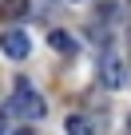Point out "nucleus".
<instances>
[{
    "label": "nucleus",
    "mask_w": 131,
    "mask_h": 135,
    "mask_svg": "<svg viewBox=\"0 0 131 135\" xmlns=\"http://www.w3.org/2000/svg\"><path fill=\"white\" fill-rule=\"evenodd\" d=\"M8 115L36 123V119H44V115H48V103H44V95H40L32 84H24V80H20V84L12 88V95H8Z\"/></svg>",
    "instance_id": "1"
},
{
    "label": "nucleus",
    "mask_w": 131,
    "mask_h": 135,
    "mask_svg": "<svg viewBox=\"0 0 131 135\" xmlns=\"http://www.w3.org/2000/svg\"><path fill=\"white\" fill-rule=\"evenodd\" d=\"M99 80H103L111 91L127 88V64H123L119 52H103V56H99Z\"/></svg>",
    "instance_id": "2"
},
{
    "label": "nucleus",
    "mask_w": 131,
    "mask_h": 135,
    "mask_svg": "<svg viewBox=\"0 0 131 135\" xmlns=\"http://www.w3.org/2000/svg\"><path fill=\"white\" fill-rule=\"evenodd\" d=\"M4 52H8V60H24V56L32 52V40H28V32H20V28H8V32H4Z\"/></svg>",
    "instance_id": "3"
},
{
    "label": "nucleus",
    "mask_w": 131,
    "mask_h": 135,
    "mask_svg": "<svg viewBox=\"0 0 131 135\" xmlns=\"http://www.w3.org/2000/svg\"><path fill=\"white\" fill-rule=\"evenodd\" d=\"M48 44L60 56H76V36H68V32H48Z\"/></svg>",
    "instance_id": "4"
},
{
    "label": "nucleus",
    "mask_w": 131,
    "mask_h": 135,
    "mask_svg": "<svg viewBox=\"0 0 131 135\" xmlns=\"http://www.w3.org/2000/svg\"><path fill=\"white\" fill-rule=\"evenodd\" d=\"M68 135H95V119L91 115H68Z\"/></svg>",
    "instance_id": "5"
},
{
    "label": "nucleus",
    "mask_w": 131,
    "mask_h": 135,
    "mask_svg": "<svg viewBox=\"0 0 131 135\" xmlns=\"http://www.w3.org/2000/svg\"><path fill=\"white\" fill-rule=\"evenodd\" d=\"M32 4V0H8V4H4V16L8 20H16V16H24V8Z\"/></svg>",
    "instance_id": "6"
},
{
    "label": "nucleus",
    "mask_w": 131,
    "mask_h": 135,
    "mask_svg": "<svg viewBox=\"0 0 131 135\" xmlns=\"http://www.w3.org/2000/svg\"><path fill=\"white\" fill-rule=\"evenodd\" d=\"M127 135H131V115H127Z\"/></svg>",
    "instance_id": "7"
}]
</instances>
